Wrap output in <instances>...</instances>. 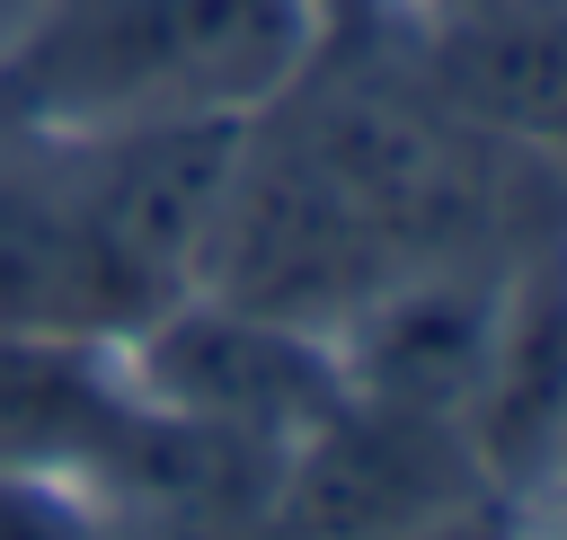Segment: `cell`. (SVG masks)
Masks as SVG:
<instances>
[{
  "mask_svg": "<svg viewBox=\"0 0 567 540\" xmlns=\"http://www.w3.org/2000/svg\"><path fill=\"white\" fill-rule=\"evenodd\" d=\"M319 27L328 0H27L0 35V133L248 124L310 62Z\"/></svg>",
  "mask_w": 567,
  "mask_h": 540,
  "instance_id": "obj_1",
  "label": "cell"
},
{
  "mask_svg": "<svg viewBox=\"0 0 567 540\" xmlns=\"http://www.w3.org/2000/svg\"><path fill=\"white\" fill-rule=\"evenodd\" d=\"M124 372H133L142 407L204 425L221 443L275 451V460L346 398V363L328 336L213 301V292H177L159 319H142L124 336Z\"/></svg>",
  "mask_w": 567,
  "mask_h": 540,
  "instance_id": "obj_2",
  "label": "cell"
},
{
  "mask_svg": "<svg viewBox=\"0 0 567 540\" xmlns=\"http://www.w3.org/2000/svg\"><path fill=\"white\" fill-rule=\"evenodd\" d=\"M151 443V407L106 336L0 328V469L106 505Z\"/></svg>",
  "mask_w": 567,
  "mask_h": 540,
  "instance_id": "obj_3",
  "label": "cell"
},
{
  "mask_svg": "<svg viewBox=\"0 0 567 540\" xmlns=\"http://www.w3.org/2000/svg\"><path fill=\"white\" fill-rule=\"evenodd\" d=\"M390 53L416 71V89L461 115L470 133L558 159L567 142V9H390V0H354Z\"/></svg>",
  "mask_w": 567,
  "mask_h": 540,
  "instance_id": "obj_4",
  "label": "cell"
},
{
  "mask_svg": "<svg viewBox=\"0 0 567 540\" xmlns=\"http://www.w3.org/2000/svg\"><path fill=\"white\" fill-rule=\"evenodd\" d=\"M0 328H53V336H106V292L80 230L71 142L0 133Z\"/></svg>",
  "mask_w": 567,
  "mask_h": 540,
  "instance_id": "obj_5",
  "label": "cell"
},
{
  "mask_svg": "<svg viewBox=\"0 0 567 540\" xmlns=\"http://www.w3.org/2000/svg\"><path fill=\"white\" fill-rule=\"evenodd\" d=\"M0 540H115V522L89 496H71V487L0 469Z\"/></svg>",
  "mask_w": 567,
  "mask_h": 540,
  "instance_id": "obj_6",
  "label": "cell"
},
{
  "mask_svg": "<svg viewBox=\"0 0 567 540\" xmlns=\"http://www.w3.org/2000/svg\"><path fill=\"white\" fill-rule=\"evenodd\" d=\"M540 513L549 505H514V496L487 487V496H461V505H443L408 531H381V540H540Z\"/></svg>",
  "mask_w": 567,
  "mask_h": 540,
  "instance_id": "obj_7",
  "label": "cell"
},
{
  "mask_svg": "<svg viewBox=\"0 0 567 540\" xmlns=\"http://www.w3.org/2000/svg\"><path fill=\"white\" fill-rule=\"evenodd\" d=\"M390 9H434V18H461V9H567V0H390Z\"/></svg>",
  "mask_w": 567,
  "mask_h": 540,
  "instance_id": "obj_8",
  "label": "cell"
}]
</instances>
